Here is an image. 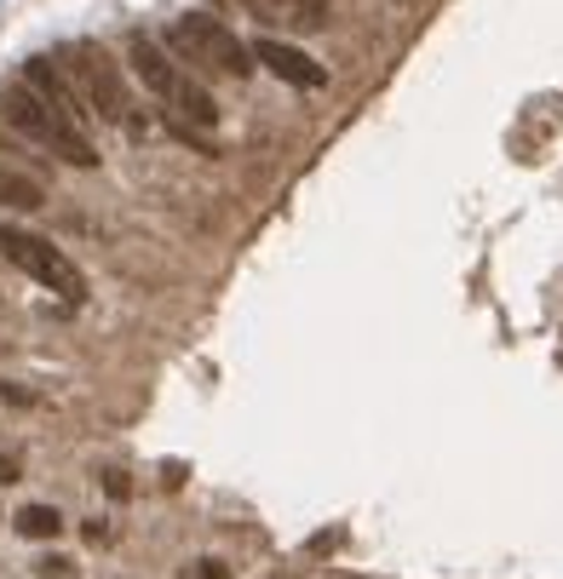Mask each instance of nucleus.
<instances>
[{
	"instance_id": "nucleus-9",
	"label": "nucleus",
	"mask_w": 563,
	"mask_h": 579,
	"mask_svg": "<svg viewBox=\"0 0 563 579\" xmlns=\"http://www.w3.org/2000/svg\"><path fill=\"white\" fill-rule=\"evenodd\" d=\"M0 207H12V213H41V207H47V190L29 179V173H18V166L0 161Z\"/></svg>"
},
{
	"instance_id": "nucleus-10",
	"label": "nucleus",
	"mask_w": 563,
	"mask_h": 579,
	"mask_svg": "<svg viewBox=\"0 0 563 579\" xmlns=\"http://www.w3.org/2000/svg\"><path fill=\"white\" fill-rule=\"evenodd\" d=\"M12 522H18L23 539H58V534H63V517H58L52 505H23Z\"/></svg>"
},
{
	"instance_id": "nucleus-2",
	"label": "nucleus",
	"mask_w": 563,
	"mask_h": 579,
	"mask_svg": "<svg viewBox=\"0 0 563 579\" xmlns=\"http://www.w3.org/2000/svg\"><path fill=\"white\" fill-rule=\"evenodd\" d=\"M168 52L195 75H253V47L237 41V29H224L213 12H184L168 23Z\"/></svg>"
},
{
	"instance_id": "nucleus-7",
	"label": "nucleus",
	"mask_w": 563,
	"mask_h": 579,
	"mask_svg": "<svg viewBox=\"0 0 563 579\" xmlns=\"http://www.w3.org/2000/svg\"><path fill=\"white\" fill-rule=\"evenodd\" d=\"M127 58H132V70H139V81H144L155 98H173V87H179L184 70H179V63L161 52L150 35H132V41H127Z\"/></svg>"
},
{
	"instance_id": "nucleus-12",
	"label": "nucleus",
	"mask_w": 563,
	"mask_h": 579,
	"mask_svg": "<svg viewBox=\"0 0 563 579\" xmlns=\"http://www.w3.org/2000/svg\"><path fill=\"white\" fill-rule=\"evenodd\" d=\"M195 579H230V568L219 557H208V562H195Z\"/></svg>"
},
{
	"instance_id": "nucleus-11",
	"label": "nucleus",
	"mask_w": 563,
	"mask_h": 579,
	"mask_svg": "<svg viewBox=\"0 0 563 579\" xmlns=\"http://www.w3.org/2000/svg\"><path fill=\"white\" fill-rule=\"evenodd\" d=\"M70 568H76V562H63V557H47V562H36V573H41V579H70Z\"/></svg>"
},
{
	"instance_id": "nucleus-6",
	"label": "nucleus",
	"mask_w": 563,
	"mask_h": 579,
	"mask_svg": "<svg viewBox=\"0 0 563 579\" xmlns=\"http://www.w3.org/2000/svg\"><path fill=\"white\" fill-rule=\"evenodd\" d=\"M23 87H36V92L47 98V104H52V110H63L70 121H81V126L92 121V110L81 104V92L70 87V75H63L52 58H29V63H23Z\"/></svg>"
},
{
	"instance_id": "nucleus-5",
	"label": "nucleus",
	"mask_w": 563,
	"mask_h": 579,
	"mask_svg": "<svg viewBox=\"0 0 563 579\" xmlns=\"http://www.w3.org/2000/svg\"><path fill=\"white\" fill-rule=\"evenodd\" d=\"M253 63H264L277 81H288V87H300V92H316V87H328V63H316V58H305L300 47H288V41H253Z\"/></svg>"
},
{
	"instance_id": "nucleus-1",
	"label": "nucleus",
	"mask_w": 563,
	"mask_h": 579,
	"mask_svg": "<svg viewBox=\"0 0 563 579\" xmlns=\"http://www.w3.org/2000/svg\"><path fill=\"white\" fill-rule=\"evenodd\" d=\"M0 121L18 126L23 139L47 144L52 155H63L70 166H98V150H92V139H87V126H81V121H70L63 110H52L36 87H23V81L0 87Z\"/></svg>"
},
{
	"instance_id": "nucleus-14",
	"label": "nucleus",
	"mask_w": 563,
	"mask_h": 579,
	"mask_svg": "<svg viewBox=\"0 0 563 579\" xmlns=\"http://www.w3.org/2000/svg\"><path fill=\"white\" fill-rule=\"evenodd\" d=\"M0 482H18V459H7V454H0Z\"/></svg>"
},
{
	"instance_id": "nucleus-13",
	"label": "nucleus",
	"mask_w": 563,
	"mask_h": 579,
	"mask_svg": "<svg viewBox=\"0 0 563 579\" xmlns=\"http://www.w3.org/2000/svg\"><path fill=\"white\" fill-rule=\"evenodd\" d=\"M0 402H18V407H29V402H36V396H29V390H18V385H7V379H0Z\"/></svg>"
},
{
	"instance_id": "nucleus-3",
	"label": "nucleus",
	"mask_w": 563,
	"mask_h": 579,
	"mask_svg": "<svg viewBox=\"0 0 563 579\" xmlns=\"http://www.w3.org/2000/svg\"><path fill=\"white\" fill-rule=\"evenodd\" d=\"M0 258L7 264H18L29 282H41L47 293H58V298H70V304H81L87 298V276L63 258L47 235H36V230H18V224H0Z\"/></svg>"
},
{
	"instance_id": "nucleus-4",
	"label": "nucleus",
	"mask_w": 563,
	"mask_h": 579,
	"mask_svg": "<svg viewBox=\"0 0 563 579\" xmlns=\"http://www.w3.org/2000/svg\"><path fill=\"white\" fill-rule=\"evenodd\" d=\"M63 75L76 81L81 104L98 121H127V81H121V63L98 47V41H76L63 47Z\"/></svg>"
},
{
	"instance_id": "nucleus-8",
	"label": "nucleus",
	"mask_w": 563,
	"mask_h": 579,
	"mask_svg": "<svg viewBox=\"0 0 563 579\" xmlns=\"http://www.w3.org/2000/svg\"><path fill=\"white\" fill-rule=\"evenodd\" d=\"M168 104L179 110V121H184V126H219V104L208 98V87H202V81H190V70L179 75V87H173Z\"/></svg>"
}]
</instances>
